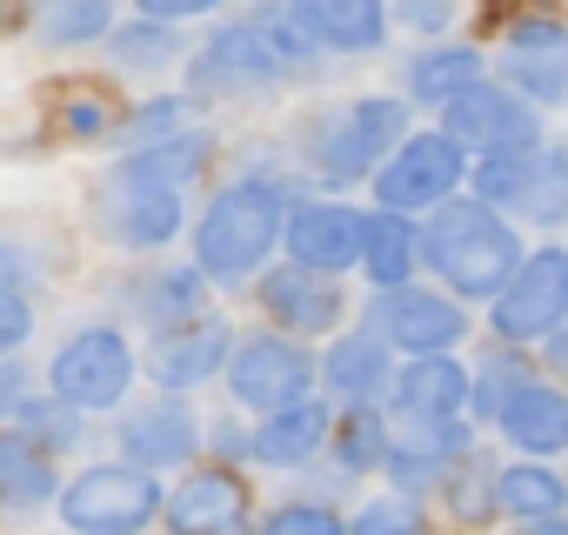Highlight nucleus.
<instances>
[{
	"label": "nucleus",
	"instance_id": "6",
	"mask_svg": "<svg viewBox=\"0 0 568 535\" xmlns=\"http://www.w3.org/2000/svg\"><path fill=\"white\" fill-rule=\"evenodd\" d=\"M134 382H141V349L128 342L121 322H88L48 355V388L74 408H88V415L121 408L134 395Z\"/></svg>",
	"mask_w": 568,
	"mask_h": 535
},
{
	"label": "nucleus",
	"instance_id": "44",
	"mask_svg": "<svg viewBox=\"0 0 568 535\" xmlns=\"http://www.w3.org/2000/svg\"><path fill=\"white\" fill-rule=\"evenodd\" d=\"M134 14H154V21H214L221 0H134Z\"/></svg>",
	"mask_w": 568,
	"mask_h": 535
},
{
	"label": "nucleus",
	"instance_id": "16",
	"mask_svg": "<svg viewBox=\"0 0 568 535\" xmlns=\"http://www.w3.org/2000/svg\"><path fill=\"white\" fill-rule=\"evenodd\" d=\"M495 74L528 94L535 108H561L568 101V28L555 14H521L501 28V54H495Z\"/></svg>",
	"mask_w": 568,
	"mask_h": 535
},
{
	"label": "nucleus",
	"instance_id": "43",
	"mask_svg": "<svg viewBox=\"0 0 568 535\" xmlns=\"http://www.w3.org/2000/svg\"><path fill=\"white\" fill-rule=\"evenodd\" d=\"M34 275H48V261H41L34 248H21L14 234H0V282H8V289H28Z\"/></svg>",
	"mask_w": 568,
	"mask_h": 535
},
{
	"label": "nucleus",
	"instance_id": "38",
	"mask_svg": "<svg viewBox=\"0 0 568 535\" xmlns=\"http://www.w3.org/2000/svg\"><path fill=\"white\" fill-rule=\"evenodd\" d=\"M342 528H348V515L328 495H288L261 515V535H342Z\"/></svg>",
	"mask_w": 568,
	"mask_h": 535
},
{
	"label": "nucleus",
	"instance_id": "19",
	"mask_svg": "<svg viewBox=\"0 0 568 535\" xmlns=\"http://www.w3.org/2000/svg\"><path fill=\"white\" fill-rule=\"evenodd\" d=\"M114 448L128 462L154 468V475H174V468H187L207 448V422L181 395H161V402H141V408H128L114 422Z\"/></svg>",
	"mask_w": 568,
	"mask_h": 535
},
{
	"label": "nucleus",
	"instance_id": "9",
	"mask_svg": "<svg viewBox=\"0 0 568 535\" xmlns=\"http://www.w3.org/2000/svg\"><path fill=\"white\" fill-rule=\"evenodd\" d=\"M568 322V248H528L515 261V275L488 295V335L515 342V349H541V335H555Z\"/></svg>",
	"mask_w": 568,
	"mask_h": 535
},
{
	"label": "nucleus",
	"instance_id": "3",
	"mask_svg": "<svg viewBox=\"0 0 568 535\" xmlns=\"http://www.w3.org/2000/svg\"><path fill=\"white\" fill-rule=\"evenodd\" d=\"M415 128V101L402 94H342V101H322L295 121V168L315 174L322 188H355L368 181L395 141Z\"/></svg>",
	"mask_w": 568,
	"mask_h": 535
},
{
	"label": "nucleus",
	"instance_id": "27",
	"mask_svg": "<svg viewBox=\"0 0 568 535\" xmlns=\"http://www.w3.org/2000/svg\"><path fill=\"white\" fill-rule=\"evenodd\" d=\"M488 74V54L481 48H468V41H442V34H428V48H415L408 61H402V94L415 101V108H448L468 81H481Z\"/></svg>",
	"mask_w": 568,
	"mask_h": 535
},
{
	"label": "nucleus",
	"instance_id": "4",
	"mask_svg": "<svg viewBox=\"0 0 568 535\" xmlns=\"http://www.w3.org/2000/svg\"><path fill=\"white\" fill-rule=\"evenodd\" d=\"M88 221L128 254H161L168 241L187 234V188L168 181L161 168H148L141 154H121L101 168V181L88 194Z\"/></svg>",
	"mask_w": 568,
	"mask_h": 535
},
{
	"label": "nucleus",
	"instance_id": "21",
	"mask_svg": "<svg viewBox=\"0 0 568 535\" xmlns=\"http://www.w3.org/2000/svg\"><path fill=\"white\" fill-rule=\"evenodd\" d=\"M328 428H335V408L322 395H302L288 408H267L247 428V462H261V468H308V462L328 455Z\"/></svg>",
	"mask_w": 568,
	"mask_h": 535
},
{
	"label": "nucleus",
	"instance_id": "1",
	"mask_svg": "<svg viewBox=\"0 0 568 535\" xmlns=\"http://www.w3.org/2000/svg\"><path fill=\"white\" fill-rule=\"evenodd\" d=\"M288 174L281 168H241L234 181H221L207 194V208L194 214V268L214 289H247L267 254L281 248V221H288Z\"/></svg>",
	"mask_w": 568,
	"mask_h": 535
},
{
	"label": "nucleus",
	"instance_id": "18",
	"mask_svg": "<svg viewBox=\"0 0 568 535\" xmlns=\"http://www.w3.org/2000/svg\"><path fill=\"white\" fill-rule=\"evenodd\" d=\"M362 221H368V208H355L342 194H295L288 221H281V248H288V261L348 275L355 254H362Z\"/></svg>",
	"mask_w": 568,
	"mask_h": 535
},
{
	"label": "nucleus",
	"instance_id": "48",
	"mask_svg": "<svg viewBox=\"0 0 568 535\" xmlns=\"http://www.w3.org/2000/svg\"><path fill=\"white\" fill-rule=\"evenodd\" d=\"M234 415H221V428H207V442L221 448V455H234V462H247V428H227Z\"/></svg>",
	"mask_w": 568,
	"mask_h": 535
},
{
	"label": "nucleus",
	"instance_id": "15",
	"mask_svg": "<svg viewBox=\"0 0 568 535\" xmlns=\"http://www.w3.org/2000/svg\"><path fill=\"white\" fill-rule=\"evenodd\" d=\"M468 448H475V415H395L382 475H388V488H408L428 502Z\"/></svg>",
	"mask_w": 568,
	"mask_h": 535
},
{
	"label": "nucleus",
	"instance_id": "2",
	"mask_svg": "<svg viewBox=\"0 0 568 535\" xmlns=\"http://www.w3.org/2000/svg\"><path fill=\"white\" fill-rule=\"evenodd\" d=\"M521 221L495 201H481L475 188L468 194H448L422 214V275H435L448 295L462 302H488L521 261Z\"/></svg>",
	"mask_w": 568,
	"mask_h": 535
},
{
	"label": "nucleus",
	"instance_id": "46",
	"mask_svg": "<svg viewBox=\"0 0 568 535\" xmlns=\"http://www.w3.org/2000/svg\"><path fill=\"white\" fill-rule=\"evenodd\" d=\"M21 395H28V369H21L14 355H0V422H14Z\"/></svg>",
	"mask_w": 568,
	"mask_h": 535
},
{
	"label": "nucleus",
	"instance_id": "24",
	"mask_svg": "<svg viewBox=\"0 0 568 535\" xmlns=\"http://www.w3.org/2000/svg\"><path fill=\"white\" fill-rule=\"evenodd\" d=\"M495 435H501L515 455H568V382L528 375V382L501 402Z\"/></svg>",
	"mask_w": 568,
	"mask_h": 535
},
{
	"label": "nucleus",
	"instance_id": "5",
	"mask_svg": "<svg viewBox=\"0 0 568 535\" xmlns=\"http://www.w3.org/2000/svg\"><path fill=\"white\" fill-rule=\"evenodd\" d=\"M54 508L81 535H141L148 522H161L168 488H161L154 468L114 455V462H88L81 475H68L61 495H54Z\"/></svg>",
	"mask_w": 568,
	"mask_h": 535
},
{
	"label": "nucleus",
	"instance_id": "39",
	"mask_svg": "<svg viewBox=\"0 0 568 535\" xmlns=\"http://www.w3.org/2000/svg\"><path fill=\"white\" fill-rule=\"evenodd\" d=\"M422 522H428V508L408 488H388L375 502H355V515H348V528H362V535H415Z\"/></svg>",
	"mask_w": 568,
	"mask_h": 535
},
{
	"label": "nucleus",
	"instance_id": "37",
	"mask_svg": "<svg viewBox=\"0 0 568 535\" xmlns=\"http://www.w3.org/2000/svg\"><path fill=\"white\" fill-rule=\"evenodd\" d=\"M435 495H442V508H448L455 522H495V468H488L475 448L442 475V488H435Z\"/></svg>",
	"mask_w": 568,
	"mask_h": 535
},
{
	"label": "nucleus",
	"instance_id": "49",
	"mask_svg": "<svg viewBox=\"0 0 568 535\" xmlns=\"http://www.w3.org/2000/svg\"><path fill=\"white\" fill-rule=\"evenodd\" d=\"M0 21H8V0H0Z\"/></svg>",
	"mask_w": 568,
	"mask_h": 535
},
{
	"label": "nucleus",
	"instance_id": "7",
	"mask_svg": "<svg viewBox=\"0 0 568 535\" xmlns=\"http://www.w3.org/2000/svg\"><path fill=\"white\" fill-rule=\"evenodd\" d=\"M221 382H227L234 408L267 415V408H288V402H302V395L322 388V355H308L302 335H288V329L267 322V329H254V335H234Z\"/></svg>",
	"mask_w": 568,
	"mask_h": 535
},
{
	"label": "nucleus",
	"instance_id": "13",
	"mask_svg": "<svg viewBox=\"0 0 568 535\" xmlns=\"http://www.w3.org/2000/svg\"><path fill=\"white\" fill-rule=\"evenodd\" d=\"M442 128L468 148V154H508V148H535L541 141V108L528 94H515L508 81H468L448 108Z\"/></svg>",
	"mask_w": 568,
	"mask_h": 535
},
{
	"label": "nucleus",
	"instance_id": "40",
	"mask_svg": "<svg viewBox=\"0 0 568 535\" xmlns=\"http://www.w3.org/2000/svg\"><path fill=\"white\" fill-rule=\"evenodd\" d=\"M194 94H154V101H134L128 108V121H121V134L141 148V141H161V134H174V128H187L194 121Z\"/></svg>",
	"mask_w": 568,
	"mask_h": 535
},
{
	"label": "nucleus",
	"instance_id": "30",
	"mask_svg": "<svg viewBox=\"0 0 568 535\" xmlns=\"http://www.w3.org/2000/svg\"><path fill=\"white\" fill-rule=\"evenodd\" d=\"M508 214L528 221V228H561L568 221V141H535L528 148V168H521V188H515Z\"/></svg>",
	"mask_w": 568,
	"mask_h": 535
},
{
	"label": "nucleus",
	"instance_id": "42",
	"mask_svg": "<svg viewBox=\"0 0 568 535\" xmlns=\"http://www.w3.org/2000/svg\"><path fill=\"white\" fill-rule=\"evenodd\" d=\"M388 14H395L408 34H448L455 14H462V0H395Z\"/></svg>",
	"mask_w": 568,
	"mask_h": 535
},
{
	"label": "nucleus",
	"instance_id": "17",
	"mask_svg": "<svg viewBox=\"0 0 568 535\" xmlns=\"http://www.w3.org/2000/svg\"><path fill=\"white\" fill-rule=\"evenodd\" d=\"M168 528L181 535H241L254 522V488L227 468V462H187V475L168 488V508H161Z\"/></svg>",
	"mask_w": 568,
	"mask_h": 535
},
{
	"label": "nucleus",
	"instance_id": "10",
	"mask_svg": "<svg viewBox=\"0 0 568 535\" xmlns=\"http://www.w3.org/2000/svg\"><path fill=\"white\" fill-rule=\"evenodd\" d=\"M187 81H194V101H254V94H274V88H295L254 14L214 21V34L187 54Z\"/></svg>",
	"mask_w": 568,
	"mask_h": 535
},
{
	"label": "nucleus",
	"instance_id": "35",
	"mask_svg": "<svg viewBox=\"0 0 568 535\" xmlns=\"http://www.w3.org/2000/svg\"><path fill=\"white\" fill-rule=\"evenodd\" d=\"M254 21H261V34H267L274 61L288 68V81H315V74H322V68L335 61V54H328V48H322V41H315V34L302 28V14L288 8V0H281V8H261Z\"/></svg>",
	"mask_w": 568,
	"mask_h": 535
},
{
	"label": "nucleus",
	"instance_id": "31",
	"mask_svg": "<svg viewBox=\"0 0 568 535\" xmlns=\"http://www.w3.org/2000/svg\"><path fill=\"white\" fill-rule=\"evenodd\" d=\"M108 61L121 74H168L187 61V41H181V21H154V14H134V21H114L108 28Z\"/></svg>",
	"mask_w": 568,
	"mask_h": 535
},
{
	"label": "nucleus",
	"instance_id": "36",
	"mask_svg": "<svg viewBox=\"0 0 568 535\" xmlns=\"http://www.w3.org/2000/svg\"><path fill=\"white\" fill-rule=\"evenodd\" d=\"M535 369L521 362V349L515 342H495V355H481L475 362V388H468V415L481 422V428H495V415H501V402L528 382Z\"/></svg>",
	"mask_w": 568,
	"mask_h": 535
},
{
	"label": "nucleus",
	"instance_id": "11",
	"mask_svg": "<svg viewBox=\"0 0 568 535\" xmlns=\"http://www.w3.org/2000/svg\"><path fill=\"white\" fill-rule=\"evenodd\" d=\"M368 329L388 335L395 355H435L468 342V302L448 295L442 282H402L368 295Z\"/></svg>",
	"mask_w": 568,
	"mask_h": 535
},
{
	"label": "nucleus",
	"instance_id": "34",
	"mask_svg": "<svg viewBox=\"0 0 568 535\" xmlns=\"http://www.w3.org/2000/svg\"><path fill=\"white\" fill-rule=\"evenodd\" d=\"M14 428H21L28 442H41L48 455H68V448H81V442H88V408L61 402L54 388H48V395H21Z\"/></svg>",
	"mask_w": 568,
	"mask_h": 535
},
{
	"label": "nucleus",
	"instance_id": "45",
	"mask_svg": "<svg viewBox=\"0 0 568 535\" xmlns=\"http://www.w3.org/2000/svg\"><path fill=\"white\" fill-rule=\"evenodd\" d=\"M108 128H114L108 101H101V94H74V108H68V134H108Z\"/></svg>",
	"mask_w": 568,
	"mask_h": 535
},
{
	"label": "nucleus",
	"instance_id": "12",
	"mask_svg": "<svg viewBox=\"0 0 568 535\" xmlns=\"http://www.w3.org/2000/svg\"><path fill=\"white\" fill-rule=\"evenodd\" d=\"M254 302L274 329H288L302 342H322L348 322V295H342V275L328 268H308V261H281V268H261L254 275Z\"/></svg>",
	"mask_w": 568,
	"mask_h": 535
},
{
	"label": "nucleus",
	"instance_id": "47",
	"mask_svg": "<svg viewBox=\"0 0 568 535\" xmlns=\"http://www.w3.org/2000/svg\"><path fill=\"white\" fill-rule=\"evenodd\" d=\"M541 362H548L555 382H568V322H561L555 335H541Z\"/></svg>",
	"mask_w": 568,
	"mask_h": 535
},
{
	"label": "nucleus",
	"instance_id": "28",
	"mask_svg": "<svg viewBox=\"0 0 568 535\" xmlns=\"http://www.w3.org/2000/svg\"><path fill=\"white\" fill-rule=\"evenodd\" d=\"M61 455H48L41 442H28L14 422H0V508L8 515H41L61 495Z\"/></svg>",
	"mask_w": 568,
	"mask_h": 535
},
{
	"label": "nucleus",
	"instance_id": "41",
	"mask_svg": "<svg viewBox=\"0 0 568 535\" xmlns=\"http://www.w3.org/2000/svg\"><path fill=\"white\" fill-rule=\"evenodd\" d=\"M28 335H34V295L0 282V355H21Z\"/></svg>",
	"mask_w": 568,
	"mask_h": 535
},
{
	"label": "nucleus",
	"instance_id": "22",
	"mask_svg": "<svg viewBox=\"0 0 568 535\" xmlns=\"http://www.w3.org/2000/svg\"><path fill=\"white\" fill-rule=\"evenodd\" d=\"M395 349H388V335H375L368 322L348 335V329H335L328 335V349H322V388L348 408V402H388V388H395Z\"/></svg>",
	"mask_w": 568,
	"mask_h": 535
},
{
	"label": "nucleus",
	"instance_id": "14",
	"mask_svg": "<svg viewBox=\"0 0 568 535\" xmlns=\"http://www.w3.org/2000/svg\"><path fill=\"white\" fill-rule=\"evenodd\" d=\"M227 349H234V329H227L221 315L201 309V315L168 322V329L148 335V349H141V375H148L161 395H194V388L221 382Z\"/></svg>",
	"mask_w": 568,
	"mask_h": 535
},
{
	"label": "nucleus",
	"instance_id": "26",
	"mask_svg": "<svg viewBox=\"0 0 568 535\" xmlns=\"http://www.w3.org/2000/svg\"><path fill=\"white\" fill-rule=\"evenodd\" d=\"M355 275H362L368 289H402V282H415V275H422V214L368 208Z\"/></svg>",
	"mask_w": 568,
	"mask_h": 535
},
{
	"label": "nucleus",
	"instance_id": "32",
	"mask_svg": "<svg viewBox=\"0 0 568 535\" xmlns=\"http://www.w3.org/2000/svg\"><path fill=\"white\" fill-rule=\"evenodd\" d=\"M388 435H395V422L382 415V402H348L342 415H335V428H328V455H335V468L342 475H375L382 468V455H388Z\"/></svg>",
	"mask_w": 568,
	"mask_h": 535
},
{
	"label": "nucleus",
	"instance_id": "8",
	"mask_svg": "<svg viewBox=\"0 0 568 535\" xmlns=\"http://www.w3.org/2000/svg\"><path fill=\"white\" fill-rule=\"evenodd\" d=\"M468 168H475V154L448 128H408L395 141V154L368 174V188H375V208L428 214L435 201H448V194L468 188Z\"/></svg>",
	"mask_w": 568,
	"mask_h": 535
},
{
	"label": "nucleus",
	"instance_id": "20",
	"mask_svg": "<svg viewBox=\"0 0 568 535\" xmlns=\"http://www.w3.org/2000/svg\"><path fill=\"white\" fill-rule=\"evenodd\" d=\"M207 275L194 268V254L187 261H134L128 275L114 282V315H128V322H141L148 335L154 329H168V322H187V315H201L207 309Z\"/></svg>",
	"mask_w": 568,
	"mask_h": 535
},
{
	"label": "nucleus",
	"instance_id": "23",
	"mask_svg": "<svg viewBox=\"0 0 568 535\" xmlns=\"http://www.w3.org/2000/svg\"><path fill=\"white\" fill-rule=\"evenodd\" d=\"M468 388H475V362H462L455 349L402 355L395 362L388 408L395 415H468Z\"/></svg>",
	"mask_w": 568,
	"mask_h": 535
},
{
	"label": "nucleus",
	"instance_id": "29",
	"mask_svg": "<svg viewBox=\"0 0 568 535\" xmlns=\"http://www.w3.org/2000/svg\"><path fill=\"white\" fill-rule=\"evenodd\" d=\"M568 508V475L555 468V455H515L495 468V515L508 522H541V515H561Z\"/></svg>",
	"mask_w": 568,
	"mask_h": 535
},
{
	"label": "nucleus",
	"instance_id": "25",
	"mask_svg": "<svg viewBox=\"0 0 568 535\" xmlns=\"http://www.w3.org/2000/svg\"><path fill=\"white\" fill-rule=\"evenodd\" d=\"M288 8L302 14V28L335 54V61H368L388 48V0H288Z\"/></svg>",
	"mask_w": 568,
	"mask_h": 535
},
{
	"label": "nucleus",
	"instance_id": "33",
	"mask_svg": "<svg viewBox=\"0 0 568 535\" xmlns=\"http://www.w3.org/2000/svg\"><path fill=\"white\" fill-rule=\"evenodd\" d=\"M28 21L41 48H94L114 28V0H34Z\"/></svg>",
	"mask_w": 568,
	"mask_h": 535
}]
</instances>
